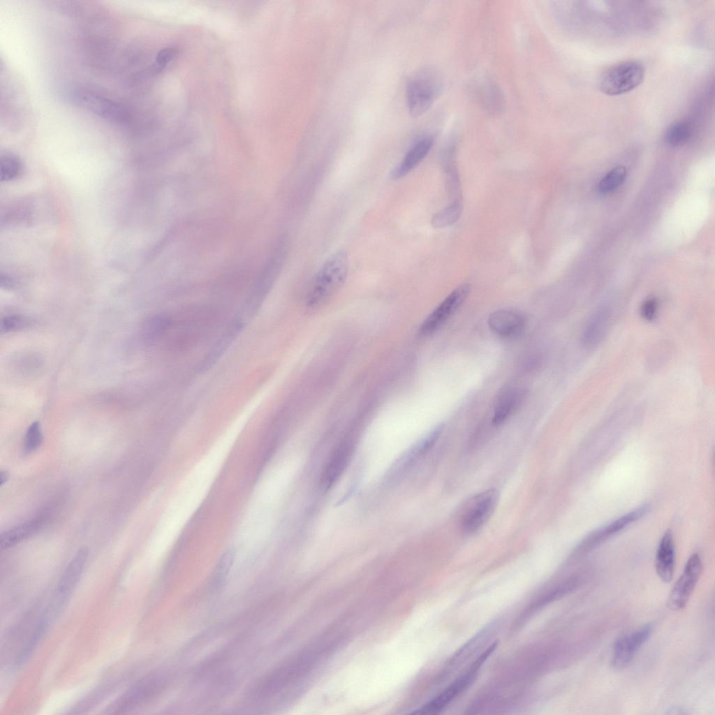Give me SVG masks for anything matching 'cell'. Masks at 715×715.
I'll return each instance as SVG.
<instances>
[{
	"mask_svg": "<svg viewBox=\"0 0 715 715\" xmlns=\"http://www.w3.org/2000/svg\"><path fill=\"white\" fill-rule=\"evenodd\" d=\"M348 270L345 251H339L329 256L312 280L305 297L307 306L315 308L325 302L344 285Z\"/></svg>",
	"mask_w": 715,
	"mask_h": 715,
	"instance_id": "cell-1",
	"label": "cell"
},
{
	"mask_svg": "<svg viewBox=\"0 0 715 715\" xmlns=\"http://www.w3.org/2000/svg\"><path fill=\"white\" fill-rule=\"evenodd\" d=\"M443 87V77L434 68L425 67L413 74L406 88L410 114L418 117L425 112L442 93Z\"/></svg>",
	"mask_w": 715,
	"mask_h": 715,
	"instance_id": "cell-2",
	"label": "cell"
},
{
	"mask_svg": "<svg viewBox=\"0 0 715 715\" xmlns=\"http://www.w3.org/2000/svg\"><path fill=\"white\" fill-rule=\"evenodd\" d=\"M285 243L284 239L278 242L260 272L246 303V310L249 316L258 311L274 283L285 260Z\"/></svg>",
	"mask_w": 715,
	"mask_h": 715,
	"instance_id": "cell-3",
	"label": "cell"
},
{
	"mask_svg": "<svg viewBox=\"0 0 715 715\" xmlns=\"http://www.w3.org/2000/svg\"><path fill=\"white\" fill-rule=\"evenodd\" d=\"M645 75L644 65L637 61H626L610 68L601 78L600 91L610 96L621 95L638 87Z\"/></svg>",
	"mask_w": 715,
	"mask_h": 715,
	"instance_id": "cell-4",
	"label": "cell"
},
{
	"mask_svg": "<svg viewBox=\"0 0 715 715\" xmlns=\"http://www.w3.org/2000/svg\"><path fill=\"white\" fill-rule=\"evenodd\" d=\"M496 646L494 642L478 658L472 663L471 667L464 673L459 676L455 681L448 685L437 696L426 703L414 714H433L439 712L445 708L451 701L464 692L475 680L482 663L492 654Z\"/></svg>",
	"mask_w": 715,
	"mask_h": 715,
	"instance_id": "cell-5",
	"label": "cell"
},
{
	"mask_svg": "<svg viewBox=\"0 0 715 715\" xmlns=\"http://www.w3.org/2000/svg\"><path fill=\"white\" fill-rule=\"evenodd\" d=\"M163 684L159 674H151L142 677L128 688L120 697L110 705L105 713L125 714L144 705L156 694Z\"/></svg>",
	"mask_w": 715,
	"mask_h": 715,
	"instance_id": "cell-6",
	"label": "cell"
},
{
	"mask_svg": "<svg viewBox=\"0 0 715 715\" xmlns=\"http://www.w3.org/2000/svg\"><path fill=\"white\" fill-rule=\"evenodd\" d=\"M498 500L499 493L494 489H487L471 498L461 515L462 530L467 534L480 530L493 514Z\"/></svg>",
	"mask_w": 715,
	"mask_h": 715,
	"instance_id": "cell-7",
	"label": "cell"
},
{
	"mask_svg": "<svg viewBox=\"0 0 715 715\" xmlns=\"http://www.w3.org/2000/svg\"><path fill=\"white\" fill-rule=\"evenodd\" d=\"M649 510V504H642L589 533L577 547L576 555L581 556L590 552L619 531L640 519Z\"/></svg>",
	"mask_w": 715,
	"mask_h": 715,
	"instance_id": "cell-8",
	"label": "cell"
},
{
	"mask_svg": "<svg viewBox=\"0 0 715 715\" xmlns=\"http://www.w3.org/2000/svg\"><path fill=\"white\" fill-rule=\"evenodd\" d=\"M702 572V559L698 554H693L668 596L667 605L670 610H679L686 607Z\"/></svg>",
	"mask_w": 715,
	"mask_h": 715,
	"instance_id": "cell-9",
	"label": "cell"
},
{
	"mask_svg": "<svg viewBox=\"0 0 715 715\" xmlns=\"http://www.w3.org/2000/svg\"><path fill=\"white\" fill-rule=\"evenodd\" d=\"M469 290V284H462L450 293L424 320L420 334L426 337L434 333L463 303Z\"/></svg>",
	"mask_w": 715,
	"mask_h": 715,
	"instance_id": "cell-10",
	"label": "cell"
},
{
	"mask_svg": "<svg viewBox=\"0 0 715 715\" xmlns=\"http://www.w3.org/2000/svg\"><path fill=\"white\" fill-rule=\"evenodd\" d=\"M652 630V626L647 624L619 638L612 648V665L615 669H622L627 666L649 638Z\"/></svg>",
	"mask_w": 715,
	"mask_h": 715,
	"instance_id": "cell-11",
	"label": "cell"
},
{
	"mask_svg": "<svg viewBox=\"0 0 715 715\" xmlns=\"http://www.w3.org/2000/svg\"><path fill=\"white\" fill-rule=\"evenodd\" d=\"M491 330L499 337L513 338L522 334L526 326L524 317L510 310H497L488 317Z\"/></svg>",
	"mask_w": 715,
	"mask_h": 715,
	"instance_id": "cell-12",
	"label": "cell"
},
{
	"mask_svg": "<svg viewBox=\"0 0 715 715\" xmlns=\"http://www.w3.org/2000/svg\"><path fill=\"white\" fill-rule=\"evenodd\" d=\"M474 96L489 113L496 115L504 108L505 98L499 86L486 77L475 81L472 87Z\"/></svg>",
	"mask_w": 715,
	"mask_h": 715,
	"instance_id": "cell-13",
	"label": "cell"
},
{
	"mask_svg": "<svg viewBox=\"0 0 715 715\" xmlns=\"http://www.w3.org/2000/svg\"><path fill=\"white\" fill-rule=\"evenodd\" d=\"M525 395L526 390L520 385L511 384L505 387L496 399L492 423L494 425L503 423L521 405Z\"/></svg>",
	"mask_w": 715,
	"mask_h": 715,
	"instance_id": "cell-14",
	"label": "cell"
},
{
	"mask_svg": "<svg viewBox=\"0 0 715 715\" xmlns=\"http://www.w3.org/2000/svg\"><path fill=\"white\" fill-rule=\"evenodd\" d=\"M89 556L87 547L80 548L68 563L56 586L54 591L70 598L78 585Z\"/></svg>",
	"mask_w": 715,
	"mask_h": 715,
	"instance_id": "cell-15",
	"label": "cell"
},
{
	"mask_svg": "<svg viewBox=\"0 0 715 715\" xmlns=\"http://www.w3.org/2000/svg\"><path fill=\"white\" fill-rule=\"evenodd\" d=\"M675 548L672 532L668 529L661 537L656 553L655 568L658 577L665 583L670 582L674 575Z\"/></svg>",
	"mask_w": 715,
	"mask_h": 715,
	"instance_id": "cell-16",
	"label": "cell"
},
{
	"mask_svg": "<svg viewBox=\"0 0 715 715\" xmlns=\"http://www.w3.org/2000/svg\"><path fill=\"white\" fill-rule=\"evenodd\" d=\"M434 137L429 135L417 140L407 151L400 163L390 172V177L397 180L404 177L414 169L426 156L432 149Z\"/></svg>",
	"mask_w": 715,
	"mask_h": 715,
	"instance_id": "cell-17",
	"label": "cell"
},
{
	"mask_svg": "<svg viewBox=\"0 0 715 715\" xmlns=\"http://www.w3.org/2000/svg\"><path fill=\"white\" fill-rule=\"evenodd\" d=\"M242 328V323L239 321H233L229 324L203 359L200 366L202 371H206L214 366L234 341Z\"/></svg>",
	"mask_w": 715,
	"mask_h": 715,
	"instance_id": "cell-18",
	"label": "cell"
},
{
	"mask_svg": "<svg viewBox=\"0 0 715 715\" xmlns=\"http://www.w3.org/2000/svg\"><path fill=\"white\" fill-rule=\"evenodd\" d=\"M610 320V311L607 309L598 310L587 322L583 332L582 340L586 346L597 345L606 334Z\"/></svg>",
	"mask_w": 715,
	"mask_h": 715,
	"instance_id": "cell-19",
	"label": "cell"
},
{
	"mask_svg": "<svg viewBox=\"0 0 715 715\" xmlns=\"http://www.w3.org/2000/svg\"><path fill=\"white\" fill-rule=\"evenodd\" d=\"M43 524L40 517L21 523L1 534V548L14 546L32 536L36 533Z\"/></svg>",
	"mask_w": 715,
	"mask_h": 715,
	"instance_id": "cell-20",
	"label": "cell"
},
{
	"mask_svg": "<svg viewBox=\"0 0 715 715\" xmlns=\"http://www.w3.org/2000/svg\"><path fill=\"white\" fill-rule=\"evenodd\" d=\"M172 325V320L168 315L155 314L147 318L143 323L142 334L146 341H153L162 337Z\"/></svg>",
	"mask_w": 715,
	"mask_h": 715,
	"instance_id": "cell-21",
	"label": "cell"
},
{
	"mask_svg": "<svg viewBox=\"0 0 715 715\" xmlns=\"http://www.w3.org/2000/svg\"><path fill=\"white\" fill-rule=\"evenodd\" d=\"M235 558V550L232 548L224 552L219 559L211 577L210 587L213 591L222 587L228 576Z\"/></svg>",
	"mask_w": 715,
	"mask_h": 715,
	"instance_id": "cell-22",
	"label": "cell"
},
{
	"mask_svg": "<svg viewBox=\"0 0 715 715\" xmlns=\"http://www.w3.org/2000/svg\"><path fill=\"white\" fill-rule=\"evenodd\" d=\"M443 429V424L437 425L418 441L401 460L400 466H406L431 449L441 436Z\"/></svg>",
	"mask_w": 715,
	"mask_h": 715,
	"instance_id": "cell-23",
	"label": "cell"
},
{
	"mask_svg": "<svg viewBox=\"0 0 715 715\" xmlns=\"http://www.w3.org/2000/svg\"><path fill=\"white\" fill-rule=\"evenodd\" d=\"M693 135V126L685 121H676L666 129L664 135L665 142L670 147H675L686 144Z\"/></svg>",
	"mask_w": 715,
	"mask_h": 715,
	"instance_id": "cell-24",
	"label": "cell"
},
{
	"mask_svg": "<svg viewBox=\"0 0 715 715\" xmlns=\"http://www.w3.org/2000/svg\"><path fill=\"white\" fill-rule=\"evenodd\" d=\"M350 447L343 445L337 449L332 456L325 471L323 484L325 487L330 486L342 471L349 456Z\"/></svg>",
	"mask_w": 715,
	"mask_h": 715,
	"instance_id": "cell-25",
	"label": "cell"
},
{
	"mask_svg": "<svg viewBox=\"0 0 715 715\" xmlns=\"http://www.w3.org/2000/svg\"><path fill=\"white\" fill-rule=\"evenodd\" d=\"M462 211V205L460 200L453 201L450 205L432 216V226L436 228L449 226L458 221Z\"/></svg>",
	"mask_w": 715,
	"mask_h": 715,
	"instance_id": "cell-26",
	"label": "cell"
},
{
	"mask_svg": "<svg viewBox=\"0 0 715 715\" xmlns=\"http://www.w3.org/2000/svg\"><path fill=\"white\" fill-rule=\"evenodd\" d=\"M626 175L627 170L624 166L613 168L600 181L598 191L607 193L615 190L623 184Z\"/></svg>",
	"mask_w": 715,
	"mask_h": 715,
	"instance_id": "cell-27",
	"label": "cell"
},
{
	"mask_svg": "<svg viewBox=\"0 0 715 715\" xmlns=\"http://www.w3.org/2000/svg\"><path fill=\"white\" fill-rule=\"evenodd\" d=\"M21 171L22 163L16 156L7 154L1 156L0 175L2 181H9L16 178Z\"/></svg>",
	"mask_w": 715,
	"mask_h": 715,
	"instance_id": "cell-28",
	"label": "cell"
},
{
	"mask_svg": "<svg viewBox=\"0 0 715 715\" xmlns=\"http://www.w3.org/2000/svg\"><path fill=\"white\" fill-rule=\"evenodd\" d=\"M43 432L38 422H33L27 429L24 441V450L29 453L41 445L43 442Z\"/></svg>",
	"mask_w": 715,
	"mask_h": 715,
	"instance_id": "cell-29",
	"label": "cell"
},
{
	"mask_svg": "<svg viewBox=\"0 0 715 715\" xmlns=\"http://www.w3.org/2000/svg\"><path fill=\"white\" fill-rule=\"evenodd\" d=\"M30 323V320L26 317L19 315L8 316L1 318V330L2 332L20 330L27 327Z\"/></svg>",
	"mask_w": 715,
	"mask_h": 715,
	"instance_id": "cell-30",
	"label": "cell"
},
{
	"mask_svg": "<svg viewBox=\"0 0 715 715\" xmlns=\"http://www.w3.org/2000/svg\"><path fill=\"white\" fill-rule=\"evenodd\" d=\"M177 50L174 47H165L161 50L156 57V64L157 68L165 67L177 55Z\"/></svg>",
	"mask_w": 715,
	"mask_h": 715,
	"instance_id": "cell-31",
	"label": "cell"
},
{
	"mask_svg": "<svg viewBox=\"0 0 715 715\" xmlns=\"http://www.w3.org/2000/svg\"><path fill=\"white\" fill-rule=\"evenodd\" d=\"M657 302L654 299H649L645 301L641 307L640 314L642 316L648 320L655 318L657 313Z\"/></svg>",
	"mask_w": 715,
	"mask_h": 715,
	"instance_id": "cell-32",
	"label": "cell"
},
{
	"mask_svg": "<svg viewBox=\"0 0 715 715\" xmlns=\"http://www.w3.org/2000/svg\"><path fill=\"white\" fill-rule=\"evenodd\" d=\"M8 478H9L8 473L7 471H1V476H0V485H1V486H2L3 484H5L7 482V480H8Z\"/></svg>",
	"mask_w": 715,
	"mask_h": 715,
	"instance_id": "cell-33",
	"label": "cell"
}]
</instances>
